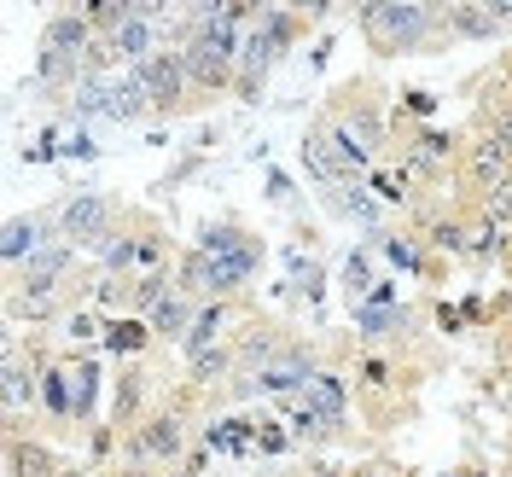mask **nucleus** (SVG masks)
<instances>
[{
  "instance_id": "nucleus-7",
  "label": "nucleus",
  "mask_w": 512,
  "mask_h": 477,
  "mask_svg": "<svg viewBox=\"0 0 512 477\" xmlns=\"http://www.w3.org/2000/svg\"><path fill=\"white\" fill-rule=\"evenodd\" d=\"M53 227L59 222H41V216H6V227H0V262L18 274L35 251L53 245Z\"/></svg>"
},
{
  "instance_id": "nucleus-21",
  "label": "nucleus",
  "mask_w": 512,
  "mask_h": 477,
  "mask_svg": "<svg viewBox=\"0 0 512 477\" xmlns=\"http://www.w3.org/2000/svg\"><path fill=\"white\" fill-rule=\"evenodd\" d=\"M146 344H152V326L146 320H111L105 326V350L111 355H140Z\"/></svg>"
},
{
  "instance_id": "nucleus-2",
  "label": "nucleus",
  "mask_w": 512,
  "mask_h": 477,
  "mask_svg": "<svg viewBox=\"0 0 512 477\" xmlns=\"http://www.w3.org/2000/svg\"><path fill=\"white\" fill-rule=\"evenodd\" d=\"M198 251L210 256V268H216V291H222V297H233V291L262 268V239L245 233V227H233V222H210L204 233H198Z\"/></svg>"
},
{
  "instance_id": "nucleus-15",
  "label": "nucleus",
  "mask_w": 512,
  "mask_h": 477,
  "mask_svg": "<svg viewBox=\"0 0 512 477\" xmlns=\"http://www.w3.org/2000/svg\"><path fill=\"white\" fill-rule=\"evenodd\" d=\"M204 448H210V454H245V448H256V425L251 419H210V425H204Z\"/></svg>"
},
{
  "instance_id": "nucleus-8",
  "label": "nucleus",
  "mask_w": 512,
  "mask_h": 477,
  "mask_svg": "<svg viewBox=\"0 0 512 477\" xmlns=\"http://www.w3.org/2000/svg\"><path fill=\"white\" fill-rule=\"evenodd\" d=\"M0 390H6V414H24L30 402H41V361H30L24 350H6Z\"/></svg>"
},
{
  "instance_id": "nucleus-1",
  "label": "nucleus",
  "mask_w": 512,
  "mask_h": 477,
  "mask_svg": "<svg viewBox=\"0 0 512 477\" xmlns=\"http://www.w3.org/2000/svg\"><path fill=\"white\" fill-rule=\"evenodd\" d=\"M355 18H361V35L373 41V53L396 59V53L425 47V41H431V24H437L443 12H437V6H414V0H367Z\"/></svg>"
},
{
  "instance_id": "nucleus-16",
  "label": "nucleus",
  "mask_w": 512,
  "mask_h": 477,
  "mask_svg": "<svg viewBox=\"0 0 512 477\" xmlns=\"http://www.w3.org/2000/svg\"><path fill=\"white\" fill-rule=\"evenodd\" d=\"M41 408H47L53 419H76V408H70V373H64V355L41 361Z\"/></svg>"
},
{
  "instance_id": "nucleus-26",
  "label": "nucleus",
  "mask_w": 512,
  "mask_h": 477,
  "mask_svg": "<svg viewBox=\"0 0 512 477\" xmlns=\"http://www.w3.org/2000/svg\"><path fill=\"white\" fill-rule=\"evenodd\" d=\"M117 390H123V396H117V419H123V414H134V408H140V396H146V379H140V367H128Z\"/></svg>"
},
{
  "instance_id": "nucleus-34",
  "label": "nucleus",
  "mask_w": 512,
  "mask_h": 477,
  "mask_svg": "<svg viewBox=\"0 0 512 477\" xmlns=\"http://www.w3.org/2000/svg\"><path fill=\"white\" fill-rule=\"evenodd\" d=\"M117 477H152V472H146V466H123Z\"/></svg>"
},
{
  "instance_id": "nucleus-31",
  "label": "nucleus",
  "mask_w": 512,
  "mask_h": 477,
  "mask_svg": "<svg viewBox=\"0 0 512 477\" xmlns=\"http://www.w3.org/2000/svg\"><path fill=\"white\" fill-rule=\"evenodd\" d=\"M431 105H437L431 94H408V111H414V117H431Z\"/></svg>"
},
{
  "instance_id": "nucleus-33",
  "label": "nucleus",
  "mask_w": 512,
  "mask_h": 477,
  "mask_svg": "<svg viewBox=\"0 0 512 477\" xmlns=\"http://www.w3.org/2000/svg\"><path fill=\"white\" fill-rule=\"evenodd\" d=\"M437 320H443V332H454V326H460L466 315H460V309H448V303H443V309H437Z\"/></svg>"
},
{
  "instance_id": "nucleus-23",
  "label": "nucleus",
  "mask_w": 512,
  "mask_h": 477,
  "mask_svg": "<svg viewBox=\"0 0 512 477\" xmlns=\"http://www.w3.org/2000/svg\"><path fill=\"white\" fill-rule=\"evenodd\" d=\"M332 198H338V216H350V222H367V227H379V204L367 198V187H361V181H355V187H338Z\"/></svg>"
},
{
  "instance_id": "nucleus-10",
  "label": "nucleus",
  "mask_w": 512,
  "mask_h": 477,
  "mask_svg": "<svg viewBox=\"0 0 512 477\" xmlns=\"http://www.w3.org/2000/svg\"><path fill=\"white\" fill-rule=\"evenodd\" d=\"M466 175H472V187H483V192L501 187V181L512 175V146L501 140V134H495V128H489L478 146H472V163H466Z\"/></svg>"
},
{
  "instance_id": "nucleus-24",
  "label": "nucleus",
  "mask_w": 512,
  "mask_h": 477,
  "mask_svg": "<svg viewBox=\"0 0 512 477\" xmlns=\"http://www.w3.org/2000/svg\"><path fill=\"white\" fill-rule=\"evenodd\" d=\"M483 222H495V227H507V222H512V175L501 181V187L483 192Z\"/></svg>"
},
{
  "instance_id": "nucleus-28",
  "label": "nucleus",
  "mask_w": 512,
  "mask_h": 477,
  "mask_svg": "<svg viewBox=\"0 0 512 477\" xmlns=\"http://www.w3.org/2000/svg\"><path fill=\"white\" fill-rule=\"evenodd\" d=\"M256 448H262V454H286L291 431H286V425H274V419H262V425H256Z\"/></svg>"
},
{
  "instance_id": "nucleus-19",
  "label": "nucleus",
  "mask_w": 512,
  "mask_h": 477,
  "mask_svg": "<svg viewBox=\"0 0 512 477\" xmlns=\"http://www.w3.org/2000/svg\"><path fill=\"white\" fill-rule=\"evenodd\" d=\"M233 367H239V350H233V344H216V350H204V355L187 361V379L192 384H216V379H227Z\"/></svg>"
},
{
  "instance_id": "nucleus-9",
  "label": "nucleus",
  "mask_w": 512,
  "mask_h": 477,
  "mask_svg": "<svg viewBox=\"0 0 512 477\" xmlns=\"http://www.w3.org/2000/svg\"><path fill=\"white\" fill-rule=\"evenodd\" d=\"M198 315H204V303H198L192 291L169 286V297H163L158 309L146 315V326H152V338H175V344H181V338L192 332V320H198Z\"/></svg>"
},
{
  "instance_id": "nucleus-13",
  "label": "nucleus",
  "mask_w": 512,
  "mask_h": 477,
  "mask_svg": "<svg viewBox=\"0 0 512 477\" xmlns=\"http://www.w3.org/2000/svg\"><path fill=\"white\" fill-rule=\"evenodd\" d=\"M64 373H70V408H76V419H88L94 414V402H99L94 355H64Z\"/></svg>"
},
{
  "instance_id": "nucleus-22",
  "label": "nucleus",
  "mask_w": 512,
  "mask_h": 477,
  "mask_svg": "<svg viewBox=\"0 0 512 477\" xmlns=\"http://www.w3.org/2000/svg\"><path fill=\"white\" fill-rule=\"evenodd\" d=\"M82 12H88L94 35H105V41H111V35L123 30L128 18H134V6H128V0H94V6H82Z\"/></svg>"
},
{
  "instance_id": "nucleus-12",
  "label": "nucleus",
  "mask_w": 512,
  "mask_h": 477,
  "mask_svg": "<svg viewBox=\"0 0 512 477\" xmlns=\"http://www.w3.org/2000/svg\"><path fill=\"white\" fill-rule=\"evenodd\" d=\"M152 111H158V105H152V94L140 88V76H134V70L111 82V105H105V123H140V117H152Z\"/></svg>"
},
{
  "instance_id": "nucleus-27",
  "label": "nucleus",
  "mask_w": 512,
  "mask_h": 477,
  "mask_svg": "<svg viewBox=\"0 0 512 477\" xmlns=\"http://www.w3.org/2000/svg\"><path fill=\"white\" fill-rule=\"evenodd\" d=\"M344 280H350V291H361V297H367V286H373V256L350 251V262H344Z\"/></svg>"
},
{
  "instance_id": "nucleus-3",
  "label": "nucleus",
  "mask_w": 512,
  "mask_h": 477,
  "mask_svg": "<svg viewBox=\"0 0 512 477\" xmlns=\"http://www.w3.org/2000/svg\"><path fill=\"white\" fill-rule=\"evenodd\" d=\"M53 222H59V233L76 245V251H105V245L117 239V227H111L117 222V210H111L105 192H70Z\"/></svg>"
},
{
  "instance_id": "nucleus-20",
  "label": "nucleus",
  "mask_w": 512,
  "mask_h": 477,
  "mask_svg": "<svg viewBox=\"0 0 512 477\" xmlns=\"http://www.w3.org/2000/svg\"><path fill=\"white\" fill-rule=\"evenodd\" d=\"M443 24L454 35H495V30H501L495 6H443Z\"/></svg>"
},
{
  "instance_id": "nucleus-25",
  "label": "nucleus",
  "mask_w": 512,
  "mask_h": 477,
  "mask_svg": "<svg viewBox=\"0 0 512 477\" xmlns=\"http://www.w3.org/2000/svg\"><path fill=\"white\" fill-rule=\"evenodd\" d=\"M384 251H390V262H396V268H425V245H419V239H384Z\"/></svg>"
},
{
  "instance_id": "nucleus-14",
  "label": "nucleus",
  "mask_w": 512,
  "mask_h": 477,
  "mask_svg": "<svg viewBox=\"0 0 512 477\" xmlns=\"http://www.w3.org/2000/svg\"><path fill=\"white\" fill-rule=\"evenodd\" d=\"M297 402L315 408V414H326V419H344V408H350V396H344V379H338V373H315V379L297 390Z\"/></svg>"
},
{
  "instance_id": "nucleus-17",
  "label": "nucleus",
  "mask_w": 512,
  "mask_h": 477,
  "mask_svg": "<svg viewBox=\"0 0 512 477\" xmlns=\"http://www.w3.org/2000/svg\"><path fill=\"white\" fill-rule=\"evenodd\" d=\"M6 460H12V477H64L59 460L41 443H30V437H12V443H6Z\"/></svg>"
},
{
  "instance_id": "nucleus-29",
  "label": "nucleus",
  "mask_w": 512,
  "mask_h": 477,
  "mask_svg": "<svg viewBox=\"0 0 512 477\" xmlns=\"http://www.w3.org/2000/svg\"><path fill=\"white\" fill-rule=\"evenodd\" d=\"M64 152H70V158H99L94 134H70V140H64Z\"/></svg>"
},
{
  "instance_id": "nucleus-18",
  "label": "nucleus",
  "mask_w": 512,
  "mask_h": 477,
  "mask_svg": "<svg viewBox=\"0 0 512 477\" xmlns=\"http://www.w3.org/2000/svg\"><path fill=\"white\" fill-rule=\"evenodd\" d=\"M111 53H123V64H128V70L152 59V18H140V6H134V18H128L123 30L111 35Z\"/></svg>"
},
{
  "instance_id": "nucleus-35",
  "label": "nucleus",
  "mask_w": 512,
  "mask_h": 477,
  "mask_svg": "<svg viewBox=\"0 0 512 477\" xmlns=\"http://www.w3.org/2000/svg\"><path fill=\"white\" fill-rule=\"evenodd\" d=\"M361 477H384V472H361Z\"/></svg>"
},
{
  "instance_id": "nucleus-30",
  "label": "nucleus",
  "mask_w": 512,
  "mask_h": 477,
  "mask_svg": "<svg viewBox=\"0 0 512 477\" xmlns=\"http://www.w3.org/2000/svg\"><path fill=\"white\" fill-rule=\"evenodd\" d=\"M99 326H94V315H70V338H94Z\"/></svg>"
},
{
  "instance_id": "nucleus-4",
  "label": "nucleus",
  "mask_w": 512,
  "mask_h": 477,
  "mask_svg": "<svg viewBox=\"0 0 512 477\" xmlns=\"http://www.w3.org/2000/svg\"><path fill=\"white\" fill-rule=\"evenodd\" d=\"M181 448H187V414L169 408V414L134 425V437L123 443V460L128 466H152V460H175Z\"/></svg>"
},
{
  "instance_id": "nucleus-6",
  "label": "nucleus",
  "mask_w": 512,
  "mask_h": 477,
  "mask_svg": "<svg viewBox=\"0 0 512 477\" xmlns=\"http://www.w3.org/2000/svg\"><path fill=\"white\" fill-rule=\"evenodd\" d=\"M181 59H187V88L204 99L227 94V88H239V59H227L222 47H210L204 35L192 41V47H181Z\"/></svg>"
},
{
  "instance_id": "nucleus-11",
  "label": "nucleus",
  "mask_w": 512,
  "mask_h": 477,
  "mask_svg": "<svg viewBox=\"0 0 512 477\" xmlns=\"http://www.w3.org/2000/svg\"><path fill=\"white\" fill-rule=\"evenodd\" d=\"M227 320H233V303L227 297H216V303H204V315L192 320V332L181 338V355H204V350H216V344H227Z\"/></svg>"
},
{
  "instance_id": "nucleus-5",
  "label": "nucleus",
  "mask_w": 512,
  "mask_h": 477,
  "mask_svg": "<svg viewBox=\"0 0 512 477\" xmlns=\"http://www.w3.org/2000/svg\"><path fill=\"white\" fill-rule=\"evenodd\" d=\"M134 76H140V88L152 94L158 117H175V105L187 94V59H181V47H158L146 64H134Z\"/></svg>"
},
{
  "instance_id": "nucleus-32",
  "label": "nucleus",
  "mask_w": 512,
  "mask_h": 477,
  "mask_svg": "<svg viewBox=\"0 0 512 477\" xmlns=\"http://www.w3.org/2000/svg\"><path fill=\"white\" fill-rule=\"evenodd\" d=\"M268 198H291V181H286V175H268Z\"/></svg>"
}]
</instances>
